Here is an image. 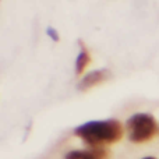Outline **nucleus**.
I'll return each instance as SVG.
<instances>
[{
  "instance_id": "obj_1",
  "label": "nucleus",
  "mask_w": 159,
  "mask_h": 159,
  "mask_svg": "<svg viewBox=\"0 0 159 159\" xmlns=\"http://www.w3.org/2000/svg\"><path fill=\"white\" fill-rule=\"evenodd\" d=\"M74 134L91 148H103L121 140L124 127L116 119L92 120L78 126L74 130Z\"/></svg>"
},
{
  "instance_id": "obj_2",
  "label": "nucleus",
  "mask_w": 159,
  "mask_h": 159,
  "mask_svg": "<svg viewBox=\"0 0 159 159\" xmlns=\"http://www.w3.org/2000/svg\"><path fill=\"white\" fill-rule=\"evenodd\" d=\"M126 130L129 140L134 144L151 141L159 133V126L155 117L149 113H135L127 120Z\"/></svg>"
},
{
  "instance_id": "obj_3",
  "label": "nucleus",
  "mask_w": 159,
  "mask_h": 159,
  "mask_svg": "<svg viewBox=\"0 0 159 159\" xmlns=\"http://www.w3.org/2000/svg\"><path fill=\"white\" fill-rule=\"evenodd\" d=\"M110 75H112V73L107 69L93 70V71L88 73V74H85L84 77H82V80L78 84V89L81 91V92H85V91L91 89V88L96 87V85L105 82L106 80H109Z\"/></svg>"
},
{
  "instance_id": "obj_4",
  "label": "nucleus",
  "mask_w": 159,
  "mask_h": 159,
  "mask_svg": "<svg viewBox=\"0 0 159 159\" xmlns=\"http://www.w3.org/2000/svg\"><path fill=\"white\" fill-rule=\"evenodd\" d=\"M64 159H109V151L105 148L74 149L70 151Z\"/></svg>"
},
{
  "instance_id": "obj_5",
  "label": "nucleus",
  "mask_w": 159,
  "mask_h": 159,
  "mask_svg": "<svg viewBox=\"0 0 159 159\" xmlns=\"http://www.w3.org/2000/svg\"><path fill=\"white\" fill-rule=\"evenodd\" d=\"M80 48H81V52L78 53L77 59H75V74H82L85 67H87L91 61L89 52H88V49L85 48V45L82 43V42H80Z\"/></svg>"
},
{
  "instance_id": "obj_6",
  "label": "nucleus",
  "mask_w": 159,
  "mask_h": 159,
  "mask_svg": "<svg viewBox=\"0 0 159 159\" xmlns=\"http://www.w3.org/2000/svg\"><path fill=\"white\" fill-rule=\"evenodd\" d=\"M46 32H48V35H49L50 38L53 39V41H59V34L56 32V31L53 30V28H48Z\"/></svg>"
},
{
  "instance_id": "obj_7",
  "label": "nucleus",
  "mask_w": 159,
  "mask_h": 159,
  "mask_svg": "<svg viewBox=\"0 0 159 159\" xmlns=\"http://www.w3.org/2000/svg\"><path fill=\"white\" fill-rule=\"evenodd\" d=\"M143 159H158V158H154V157H147V158H143Z\"/></svg>"
}]
</instances>
